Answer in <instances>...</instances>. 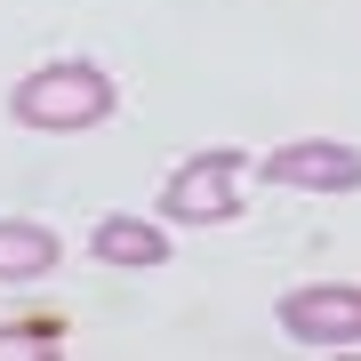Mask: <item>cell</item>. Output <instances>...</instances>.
<instances>
[{
    "mask_svg": "<svg viewBox=\"0 0 361 361\" xmlns=\"http://www.w3.org/2000/svg\"><path fill=\"white\" fill-rule=\"evenodd\" d=\"M113 104H121V89L97 56H49L8 89V121L32 137H80V129H104Z\"/></svg>",
    "mask_w": 361,
    "mask_h": 361,
    "instance_id": "6da1fadb",
    "label": "cell"
},
{
    "mask_svg": "<svg viewBox=\"0 0 361 361\" xmlns=\"http://www.w3.org/2000/svg\"><path fill=\"white\" fill-rule=\"evenodd\" d=\"M241 169H249L241 145L185 153L177 169H169V185H161L153 209H161L169 225H233V217H241Z\"/></svg>",
    "mask_w": 361,
    "mask_h": 361,
    "instance_id": "7a4b0ae2",
    "label": "cell"
},
{
    "mask_svg": "<svg viewBox=\"0 0 361 361\" xmlns=\"http://www.w3.org/2000/svg\"><path fill=\"white\" fill-rule=\"evenodd\" d=\"M273 322H281L289 345H361V281H297L281 289V305H273Z\"/></svg>",
    "mask_w": 361,
    "mask_h": 361,
    "instance_id": "3957f363",
    "label": "cell"
},
{
    "mask_svg": "<svg viewBox=\"0 0 361 361\" xmlns=\"http://www.w3.org/2000/svg\"><path fill=\"white\" fill-rule=\"evenodd\" d=\"M257 177L281 193H361V145L345 137H289L257 153Z\"/></svg>",
    "mask_w": 361,
    "mask_h": 361,
    "instance_id": "277c9868",
    "label": "cell"
},
{
    "mask_svg": "<svg viewBox=\"0 0 361 361\" xmlns=\"http://www.w3.org/2000/svg\"><path fill=\"white\" fill-rule=\"evenodd\" d=\"M89 257L113 265V273H153V265H169V217H161V209H153V217L113 209V217L89 225Z\"/></svg>",
    "mask_w": 361,
    "mask_h": 361,
    "instance_id": "5b68a950",
    "label": "cell"
},
{
    "mask_svg": "<svg viewBox=\"0 0 361 361\" xmlns=\"http://www.w3.org/2000/svg\"><path fill=\"white\" fill-rule=\"evenodd\" d=\"M65 241H56L40 217H0V281H49Z\"/></svg>",
    "mask_w": 361,
    "mask_h": 361,
    "instance_id": "8992f818",
    "label": "cell"
},
{
    "mask_svg": "<svg viewBox=\"0 0 361 361\" xmlns=\"http://www.w3.org/2000/svg\"><path fill=\"white\" fill-rule=\"evenodd\" d=\"M0 353H56V345H40V329H0Z\"/></svg>",
    "mask_w": 361,
    "mask_h": 361,
    "instance_id": "52a82bcc",
    "label": "cell"
}]
</instances>
